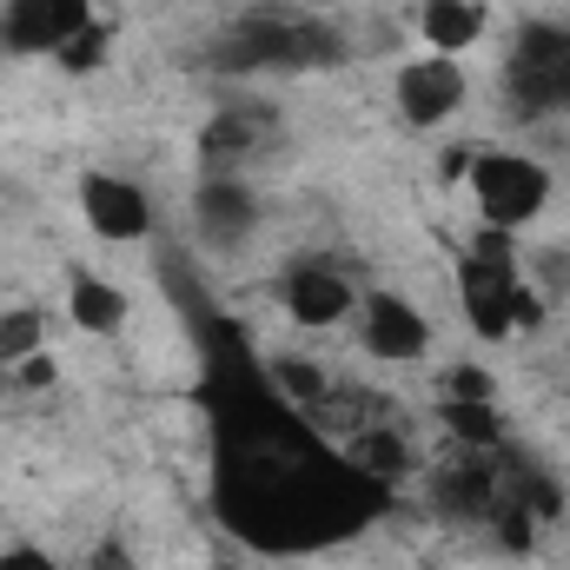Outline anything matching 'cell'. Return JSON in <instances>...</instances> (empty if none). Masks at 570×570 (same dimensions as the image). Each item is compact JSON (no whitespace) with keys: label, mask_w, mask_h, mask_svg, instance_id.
<instances>
[{"label":"cell","mask_w":570,"mask_h":570,"mask_svg":"<svg viewBox=\"0 0 570 570\" xmlns=\"http://www.w3.org/2000/svg\"><path fill=\"white\" fill-rule=\"evenodd\" d=\"M199 405L213 438V511L253 551H318L385 518L392 491L312 425L253 352L246 325L199 312Z\"/></svg>","instance_id":"cell-1"},{"label":"cell","mask_w":570,"mask_h":570,"mask_svg":"<svg viewBox=\"0 0 570 570\" xmlns=\"http://www.w3.org/2000/svg\"><path fill=\"white\" fill-rule=\"evenodd\" d=\"M338 60H345V40L332 20H312V7H253L213 47L219 73H318Z\"/></svg>","instance_id":"cell-2"},{"label":"cell","mask_w":570,"mask_h":570,"mask_svg":"<svg viewBox=\"0 0 570 570\" xmlns=\"http://www.w3.org/2000/svg\"><path fill=\"white\" fill-rule=\"evenodd\" d=\"M504 94L524 120H570V27L551 20H531L518 40H511V60H504Z\"/></svg>","instance_id":"cell-3"},{"label":"cell","mask_w":570,"mask_h":570,"mask_svg":"<svg viewBox=\"0 0 570 570\" xmlns=\"http://www.w3.org/2000/svg\"><path fill=\"white\" fill-rule=\"evenodd\" d=\"M471 199H478V219L484 226H531L544 206H551V173L531 159V153H511V146H478L471 153V173H464Z\"/></svg>","instance_id":"cell-4"},{"label":"cell","mask_w":570,"mask_h":570,"mask_svg":"<svg viewBox=\"0 0 570 570\" xmlns=\"http://www.w3.org/2000/svg\"><path fill=\"white\" fill-rule=\"evenodd\" d=\"M458 305H464V325L478 338H511L518 325H538V298L518 279V266L458 259Z\"/></svg>","instance_id":"cell-5"},{"label":"cell","mask_w":570,"mask_h":570,"mask_svg":"<svg viewBox=\"0 0 570 570\" xmlns=\"http://www.w3.org/2000/svg\"><path fill=\"white\" fill-rule=\"evenodd\" d=\"M87 20H100L94 0H7V7H0V47H7V53H27V60H33V53L53 60Z\"/></svg>","instance_id":"cell-6"},{"label":"cell","mask_w":570,"mask_h":570,"mask_svg":"<svg viewBox=\"0 0 570 570\" xmlns=\"http://www.w3.org/2000/svg\"><path fill=\"white\" fill-rule=\"evenodd\" d=\"M464 94H471V80H464V67H458L451 53L405 60L399 80H392V100H399L405 127H444V120L464 107Z\"/></svg>","instance_id":"cell-7"},{"label":"cell","mask_w":570,"mask_h":570,"mask_svg":"<svg viewBox=\"0 0 570 570\" xmlns=\"http://www.w3.org/2000/svg\"><path fill=\"white\" fill-rule=\"evenodd\" d=\"M358 345L379 358V365H412L431 352V325L425 312L399 292H365V318H358Z\"/></svg>","instance_id":"cell-8"},{"label":"cell","mask_w":570,"mask_h":570,"mask_svg":"<svg viewBox=\"0 0 570 570\" xmlns=\"http://www.w3.org/2000/svg\"><path fill=\"white\" fill-rule=\"evenodd\" d=\"M279 305L292 325H305V332H325V325H345L352 312H358V285L345 279L338 266H292L279 279Z\"/></svg>","instance_id":"cell-9"},{"label":"cell","mask_w":570,"mask_h":570,"mask_svg":"<svg viewBox=\"0 0 570 570\" xmlns=\"http://www.w3.org/2000/svg\"><path fill=\"white\" fill-rule=\"evenodd\" d=\"M80 213L114 246H134V239L153 233V199H146L134 179H120V173H87L80 179Z\"/></svg>","instance_id":"cell-10"},{"label":"cell","mask_w":570,"mask_h":570,"mask_svg":"<svg viewBox=\"0 0 570 570\" xmlns=\"http://www.w3.org/2000/svg\"><path fill=\"white\" fill-rule=\"evenodd\" d=\"M431 511H438L444 524H491V511H498V471H491V451L451 458V464L431 478Z\"/></svg>","instance_id":"cell-11"},{"label":"cell","mask_w":570,"mask_h":570,"mask_svg":"<svg viewBox=\"0 0 570 570\" xmlns=\"http://www.w3.org/2000/svg\"><path fill=\"white\" fill-rule=\"evenodd\" d=\"M193 219H199L206 239L239 246V239H253V226H259V193H253L239 173H206L199 193H193Z\"/></svg>","instance_id":"cell-12"},{"label":"cell","mask_w":570,"mask_h":570,"mask_svg":"<svg viewBox=\"0 0 570 570\" xmlns=\"http://www.w3.org/2000/svg\"><path fill=\"white\" fill-rule=\"evenodd\" d=\"M419 33L431 40V53H464L484 40V7L478 0H419Z\"/></svg>","instance_id":"cell-13"},{"label":"cell","mask_w":570,"mask_h":570,"mask_svg":"<svg viewBox=\"0 0 570 570\" xmlns=\"http://www.w3.org/2000/svg\"><path fill=\"white\" fill-rule=\"evenodd\" d=\"M67 312H73V325H80V332L107 338V332H120V325H127V292H120V285H107L100 273H73V279H67Z\"/></svg>","instance_id":"cell-14"},{"label":"cell","mask_w":570,"mask_h":570,"mask_svg":"<svg viewBox=\"0 0 570 570\" xmlns=\"http://www.w3.org/2000/svg\"><path fill=\"white\" fill-rule=\"evenodd\" d=\"M438 425L451 431V444H464V451L504 444V412H498V399H438Z\"/></svg>","instance_id":"cell-15"},{"label":"cell","mask_w":570,"mask_h":570,"mask_svg":"<svg viewBox=\"0 0 570 570\" xmlns=\"http://www.w3.org/2000/svg\"><path fill=\"white\" fill-rule=\"evenodd\" d=\"M345 458H352V471H365V478H372V484H385V491L412 471V444H405L399 431H352Z\"/></svg>","instance_id":"cell-16"},{"label":"cell","mask_w":570,"mask_h":570,"mask_svg":"<svg viewBox=\"0 0 570 570\" xmlns=\"http://www.w3.org/2000/svg\"><path fill=\"white\" fill-rule=\"evenodd\" d=\"M259 146V127L246 114H219L206 134H199V153H206V173H239V159Z\"/></svg>","instance_id":"cell-17"},{"label":"cell","mask_w":570,"mask_h":570,"mask_svg":"<svg viewBox=\"0 0 570 570\" xmlns=\"http://www.w3.org/2000/svg\"><path fill=\"white\" fill-rule=\"evenodd\" d=\"M266 372H273V385H279L305 419H318V412H325L332 385H325V372H318V365H305V358H279V365H266Z\"/></svg>","instance_id":"cell-18"},{"label":"cell","mask_w":570,"mask_h":570,"mask_svg":"<svg viewBox=\"0 0 570 570\" xmlns=\"http://www.w3.org/2000/svg\"><path fill=\"white\" fill-rule=\"evenodd\" d=\"M107 53H114V27H107V20H87V27H80L53 60H60V73H100V67H107Z\"/></svg>","instance_id":"cell-19"},{"label":"cell","mask_w":570,"mask_h":570,"mask_svg":"<svg viewBox=\"0 0 570 570\" xmlns=\"http://www.w3.org/2000/svg\"><path fill=\"white\" fill-rule=\"evenodd\" d=\"M33 352H40V312L20 305V312L0 318V365H20V358H33Z\"/></svg>","instance_id":"cell-20"},{"label":"cell","mask_w":570,"mask_h":570,"mask_svg":"<svg viewBox=\"0 0 570 570\" xmlns=\"http://www.w3.org/2000/svg\"><path fill=\"white\" fill-rule=\"evenodd\" d=\"M438 399H498V379H491L484 365H444Z\"/></svg>","instance_id":"cell-21"},{"label":"cell","mask_w":570,"mask_h":570,"mask_svg":"<svg viewBox=\"0 0 570 570\" xmlns=\"http://www.w3.org/2000/svg\"><path fill=\"white\" fill-rule=\"evenodd\" d=\"M464 259H484V266H518V246H511V233L504 226H484L478 219V233H471V253Z\"/></svg>","instance_id":"cell-22"},{"label":"cell","mask_w":570,"mask_h":570,"mask_svg":"<svg viewBox=\"0 0 570 570\" xmlns=\"http://www.w3.org/2000/svg\"><path fill=\"white\" fill-rule=\"evenodd\" d=\"M13 379L40 392V385H53V358H47V352H33V358H20V365H13Z\"/></svg>","instance_id":"cell-23"},{"label":"cell","mask_w":570,"mask_h":570,"mask_svg":"<svg viewBox=\"0 0 570 570\" xmlns=\"http://www.w3.org/2000/svg\"><path fill=\"white\" fill-rule=\"evenodd\" d=\"M0 570H53V558L33 544H13V551H0Z\"/></svg>","instance_id":"cell-24"},{"label":"cell","mask_w":570,"mask_h":570,"mask_svg":"<svg viewBox=\"0 0 570 570\" xmlns=\"http://www.w3.org/2000/svg\"><path fill=\"white\" fill-rule=\"evenodd\" d=\"M94 570H127V551H120V544H100V551H94Z\"/></svg>","instance_id":"cell-25"},{"label":"cell","mask_w":570,"mask_h":570,"mask_svg":"<svg viewBox=\"0 0 570 570\" xmlns=\"http://www.w3.org/2000/svg\"><path fill=\"white\" fill-rule=\"evenodd\" d=\"M213 570H305V564H233L226 558V564H213Z\"/></svg>","instance_id":"cell-26"},{"label":"cell","mask_w":570,"mask_h":570,"mask_svg":"<svg viewBox=\"0 0 570 570\" xmlns=\"http://www.w3.org/2000/svg\"><path fill=\"white\" fill-rule=\"evenodd\" d=\"M298 7H312V13H325V7H352V0H298Z\"/></svg>","instance_id":"cell-27"},{"label":"cell","mask_w":570,"mask_h":570,"mask_svg":"<svg viewBox=\"0 0 570 570\" xmlns=\"http://www.w3.org/2000/svg\"><path fill=\"white\" fill-rule=\"evenodd\" d=\"M425 570H444V564H425Z\"/></svg>","instance_id":"cell-28"}]
</instances>
